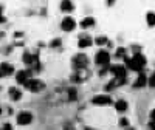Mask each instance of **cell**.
Returning a JSON list of instances; mask_svg holds the SVG:
<instances>
[{
    "label": "cell",
    "mask_w": 155,
    "mask_h": 130,
    "mask_svg": "<svg viewBox=\"0 0 155 130\" xmlns=\"http://www.w3.org/2000/svg\"><path fill=\"white\" fill-rule=\"evenodd\" d=\"M124 60H126L127 68H130V70H134V71H140V70H143V67L146 65V57H144L143 54H140V53H137L132 59L126 56V57H124Z\"/></svg>",
    "instance_id": "cell-1"
},
{
    "label": "cell",
    "mask_w": 155,
    "mask_h": 130,
    "mask_svg": "<svg viewBox=\"0 0 155 130\" xmlns=\"http://www.w3.org/2000/svg\"><path fill=\"white\" fill-rule=\"evenodd\" d=\"M25 88L33 92V93H37V92H41V90L45 88V84L41 79H33L31 77V79H28L27 82H25Z\"/></svg>",
    "instance_id": "cell-2"
},
{
    "label": "cell",
    "mask_w": 155,
    "mask_h": 130,
    "mask_svg": "<svg viewBox=\"0 0 155 130\" xmlns=\"http://www.w3.org/2000/svg\"><path fill=\"white\" fill-rule=\"evenodd\" d=\"M23 62L28 65L30 68H33V70H39L41 68V65H39V59H37V54H30L28 51H25L23 53Z\"/></svg>",
    "instance_id": "cell-3"
},
{
    "label": "cell",
    "mask_w": 155,
    "mask_h": 130,
    "mask_svg": "<svg viewBox=\"0 0 155 130\" xmlns=\"http://www.w3.org/2000/svg\"><path fill=\"white\" fill-rule=\"evenodd\" d=\"M87 62H88V57L85 54H82V53L73 56V67L78 68V70H84L87 67Z\"/></svg>",
    "instance_id": "cell-4"
},
{
    "label": "cell",
    "mask_w": 155,
    "mask_h": 130,
    "mask_svg": "<svg viewBox=\"0 0 155 130\" xmlns=\"http://www.w3.org/2000/svg\"><path fill=\"white\" fill-rule=\"evenodd\" d=\"M95 62L98 65H104V67H107L109 62H110V54L107 53L106 50H101L96 53V57H95Z\"/></svg>",
    "instance_id": "cell-5"
},
{
    "label": "cell",
    "mask_w": 155,
    "mask_h": 130,
    "mask_svg": "<svg viewBox=\"0 0 155 130\" xmlns=\"http://www.w3.org/2000/svg\"><path fill=\"white\" fill-rule=\"evenodd\" d=\"M33 121V115L30 112H20L17 115V124L19 125H27Z\"/></svg>",
    "instance_id": "cell-6"
},
{
    "label": "cell",
    "mask_w": 155,
    "mask_h": 130,
    "mask_svg": "<svg viewBox=\"0 0 155 130\" xmlns=\"http://www.w3.org/2000/svg\"><path fill=\"white\" fill-rule=\"evenodd\" d=\"M110 71L118 79H126V68L123 65H113V67H110Z\"/></svg>",
    "instance_id": "cell-7"
},
{
    "label": "cell",
    "mask_w": 155,
    "mask_h": 130,
    "mask_svg": "<svg viewBox=\"0 0 155 130\" xmlns=\"http://www.w3.org/2000/svg\"><path fill=\"white\" fill-rule=\"evenodd\" d=\"M28 79H31V71H30V70H20V71H17L16 81H17L19 84H23V85H25V82H27Z\"/></svg>",
    "instance_id": "cell-8"
},
{
    "label": "cell",
    "mask_w": 155,
    "mask_h": 130,
    "mask_svg": "<svg viewBox=\"0 0 155 130\" xmlns=\"http://www.w3.org/2000/svg\"><path fill=\"white\" fill-rule=\"evenodd\" d=\"M12 73H14V67H12L11 63H8V62H3L2 65H0V77H6V76H11Z\"/></svg>",
    "instance_id": "cell-9"
},
{
    "label": "cell",
    "mask_w": 155,
    "mask_h": 130,
    "mask_svg": "<svg viewBox=\"0 0 155 130\" xmlns=\"http://www.w3.org/2000/svg\"><path fill=\"white\" fill-rule=\"evenodd\" d=\"M92 102L96 104V106H107V104L112 102V99H110V96H107V95H98V96H95V98L92 99Z\"/></svg>",
    "instance_id": "cell-10"
},
{
    "label": "cell",
    "mask_w": 155,
    "mask_h": 130,
    "mask_svg": "<svg viewBox=\"0 0 155 130\" xmlns=\"http://www.w3.org/2000/svg\"><path fill=\"white\" fill-rule=\"evenodd\" d=\"M74 27H76V22L73 17H65L62 20V30L64 31H71V30H74Z\"/></svg>",
    "instance_id": "cell-11"
},
{
    "label": "cell",
    "mask_w": 155,
    "mask_h": 130,
    "mask_svg": "<svg viewBox=\"0 0 155 130\" xmlns=\"http://www.w3.org/2000/svg\"><path fill=\"white\" fill-rule=\"evenodd\" d=\"M87 74H88V73L84 71V70H82V71L78 70V73H76L74 76H71V81H73V82H82V81L87 79Z\"/></svg>",
    "instance_id": "cell-12"
},
{
    "label": "cell",
    "mask_w": 155,
    "mask_h": 130,
    "mask_svg": "<svg viewBox=\"0 0 155 130\" xmlns=\"http://www.w3.org/2000/svg\"><path fill=\"white\" fill-rule=\"evenodd\" d=\"M9 96H11L12 101H19V99H22V92L16 87H11L9 88Z\"/></svg>",
    "instance_id": "cell-13"
},
{
    "label": "cell",
    "mask_w": 155,
    "mask_h": 130,
    "mask_svg": "<svg viewBox=\"0 0 155 130\" xmlns=\"http://www.w3.org/2000/svg\"><path fill=\"white\" fill-rule=\"evenodd\" d=\"M146 74H143V73H140V76L137 77V81H135V84H134V87L135 88H141V87H144L146 85Z\"/></svg>",
    "instance_id": "cell-14"
},
{
    "label": "cell",
    "mask_w": 155,
    "mask_h": 130,
    "mask_svg": "<svg viewBox=\"0 0 155 130\" xmlns=\"http://www.w3.org/2000/svg\"><path fill=\"white\" fill-rule=\"evenodd\" d=\"M126 82V79H118V77H115V79L113 81H110L109 84H107V90H113V88H116V87H118V85H123Z\"/></svg>",
    "instance_id": "cell-15"
},
{
    "label": "cell",
    "mask_w": 155,
    "mask_h": 130,
    "mask_svg": "<svg viewBox=\"0 0 155 130\" xmlns=\"http://www.w3.org/2000/svg\"><path fill=\"white\" fill-rule=\"evenodd\" d=\"M81 28H90V27H93L95 25V19L93 17H85V19H82L81 20Z\"/></svg>",
    "instance_id": "cell-16"
},
{
    "label": "cell",
    "mask_w": 155,
    "mask_h": 130,
    "mask_svg": "<svg viewBox=\"0 0 155 130\" xmlns=\"http://www.w3.org/2000/svg\"><path fill=\"white\" fill-rule=\"evenodd\" d=\"M93 42H92V39H90L88 36H82L81 39H79V47L81 48H85V47H90Z\"/></svg>",
    "instance_id": "cell-17"
},
{
    "label": "cell",
    "mask_w": 155,
    "mask_h": 130,
    "mask_svg": "<svg viewBox=\"0 0 155 130\" xmlns=\"http://www.w3.org/2000/svg\"><path fill=\"white\" fill-rule=\"evenodd\" d=\"M115 109L118 110V112H126V110H127V102L123 101V99H121V101H116V102H115Z\"/></svg>",
    "instance_id": "cell-18"
},
{
    "label": "cell",
    "mask_w": 155,
    "mask_h": 130,
    "mask_svg": "<svg viewBox=\"0 0 155 130\" xmlns=\"http://www.w3.org/2000/svg\"><path fill=\"white\" fill-rule=\"evenodd\" d=\"M61 8H62V11H71L73 9V3L68 2V0H64V2L61 3Z\"/></svg>",
    "instance_id": "cell-19"
},
{
    "label": "cell",
    "mask_w": 155,
    "mask_h": 130,
    "mask_svg": "<svg viewBox=\"0 0 155 130\" xmlns=\"http://www.w3.org/2000/svg\"><path fill=\"white\" fill-rule=\"evenodd\" d=\"M147 25L149 27H153L155 25V12H149L147 14Z\"/></svg>",
    "instance_id": "cell-20"
},
{
    "label": "cell",
    "mask_w": 155,
    "mask_h": 130,
    "mask_svg": "<svg viewBox=\"0 0 155 130\" xmlns=\"http://www.w3.org/2000/svg\"><path fill=\"white\" fill-rule=\"evenodd\" d=\"M96 44H98V45H106V44H107V37H104V36L98 37V39H96Z\"/></svg>",
    "instance_id": "cell-21"
},
{
    "label": "cell",
    "mask_w": 155,
    "mask_h": 130,
    "mask_svg": "<svg viewBox=\"0 0 155 130\" xmlns=\"http://www.w3.org/2000/svg\"><path fill=\"white\" fill-rule=\"evenodd\" d=\"M59 45H61V39H54V41L50 42V47H51V48H56V47H59Z\"/></svg>",
    "instance_id": "cell-22"
},
{
    "label": "cell",
    "mask_w": 155,
    "mask_h": 130,
    "mask_svg": "<svg viewBox=\"0 0 155 130\" xmlns=\"http://www.w3.org/2000/svg\"><path fill=\"white\" fill-rule=\"evenodd\" d=\"M116 56H118V57L126 56V50H124V48H118V51H116Z\"/></svg>",
    "instance_id": "cell-23"
},
{
    "label": "cell",
    "mask_w": 155,
    "mask_h": 130,
    "mask_svg": "<svg viewBox=\"0 0 155 130\" xmlns=\"http://www.w3.org/2000/svg\"><path fill=\"white\" fill-rule=\"evenodd\" d=\"M149 85H150V87H155V73L150 76V79H149Z\"/></svg>",
    "instance_id": "cell-24"
},
{
    "label": "cell",
    "mask_w": 155,
    "mask_h": 130,
    "mask_svg": "<svg viewBox=\"0 0 155 130\" xmlns=\"http://www.w3.org/2000/svg\"><path fill=\"white\" fill-rule=\"evenodd\" d=\"M0 130H12V125L11 124H3V127L0 128Z\"/></svg>",
    "instance_id": "cell-25"
},
{
    "label": "cell",
    "mask_w": 155,
    "mask_h": 130,
    "mask_svg": "<svg viewBox=\"0 0 155 130\" xmlns=\"http://www.w3.org/2000/svg\"><path fill=\"white\" fill-rule=\"evenodd\" d=\"M120 124H121V125H127V124H129V121H127L126 118H121V119H120Z\"/></svg>",
    "instance_id": "cell-26"
},
{
    "label": "cell",
    "mask_w": 155,
    "mask_h": 130,
    "mask_svg": "<svg viewBox=\"0 0 155 130\" xmlns=\"http://www.w3.org/2000/svg\"><path fill=\"white\" fill-rule=\"evenodd\" d=\"M150 121H155V109L150 112Z\"/></svg>",
    "instance_id": "cell-27"
},
{
    "label": "cell",
    "mask_w": 155,
    "mask_h": 130,
    "mask_svg": "<svg viewBox=\"0 0 155 130\" xmlns=\"http://www.w3.org/2000/svg\"><path fill=\"white\" fill-rule=\"evenodd\" d=\"M0 22H5V17L2 14V5H0Z\"/></svg>",
    "instance_id": "cell-28"
},
{
    "label": "cell",
    "mask_w": 155,
    "mask_h": 130,
    "mask_svg": "<svg viewBox=\"0 0 155 130\" xmlns=\"http://www.w3.org/2000/svg\"><path fill=\"white\" fill-rule=\"evenodd\" d=\"M149 125H150V128H152V130H155V121H150V124H149Z\"/></svg>",
    "instance_id": "cell-29"
},
{
    "label": "cell",
    "mask_w": 155,
    "mask_h": 130,
    "mask_svg": "<svg viewBox=\"0 0 155 130\" xmlns=\"http://www.w3.org/2000/svg\"><path fill=\"white\" fill-rule=\"evenodd\" d=\"M85 130H95V128H92V127H85Z\"/></svg>",
    "instance_id": "cell-30"
},
{
    "label": "cell",
    "mask_w": 155,
    "mask_h": 130,
    "mask_svg": "<svg viewBox=\"0 0 155 130\" xmlns=\"http://www.w3.org/2000/svg\"><path fill=\"white\" fill-rule=\"evenodd\" d=\"M0 113H2V109H0Z\"/></svg>",
    "instance_id": "cell-31"
}]
</instances>
